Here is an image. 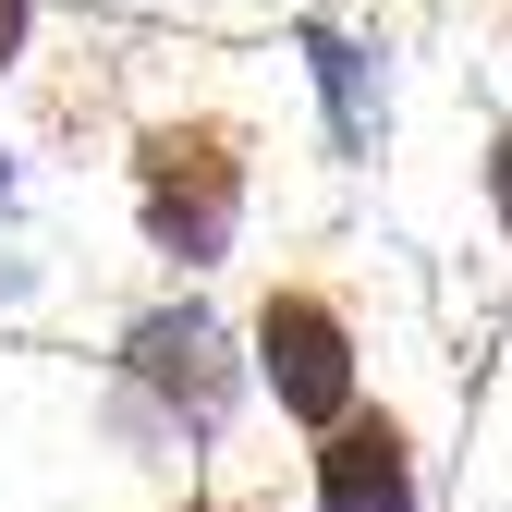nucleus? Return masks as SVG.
<instances>
[{
	"label": "nucleus",
	"instance_id": "5",
	"mask_svg": "<svg viewBox=\"0 0 512 512\" xmlns=\"http://www.w3.org/2000/svg\"><path fill=\"white\" fill-rule=\"evenodd\" d=\"M305 74H317V110H330V147L366 159L378 122H391V74H378V49L342 37V25H305Z\"/></svg>",
	"mask_w": 512,
	"mask_h": 512
},
{
	"label": "nucleus",
	"instance_id": "7",
	"mask_svg": "<svg viewBox=\"0 0 512 512\" xmlns=\"http://www.w3.org/2000/svg\"><path fill=\"white\" fill-rule=\"evenodd\" d=\"M488 208H500V232H512V122L488 135Z\"/></svg>",
	"mask_w": 512,
	"mask_h": 512
},
{
	"label": "nucleus",
	"instance_id": "1",
	"mask_svg": "<svg viewBox=\"0 0 512 512\" xmlns=\"http://www.w3.org/2000/svg\"><path fill=\"white\" fill-rule=\"evenodd\" d=\"M135 232L171 256V269H220V256L244 244V196H256V147L244 122L220 110H171L135 135Z\"/></svg>",
	"mask_w": 512,
	"mask_h": 512
},
{
	"label": "nucleus",
	"instance_id": "8",
	"mask_svg": "<svg viewBox=\"0 0 512 512\" xmlns=\"http://www.w3.org/2000/svg\"><path fill=\"white\" fill-rule=\"evenodd\" d=\"M196 512H208V500H196Z\"/></svg>",
	"mask_w": 512,
	"mask_h": 512
},
{
	"label": "nucleus",
	"instance_id": "3",
	"mask_svg": "<svg viewBox=\"0 0 512 512\" xmlns=\"http://www.w3.org/2000/svg\"><path fill=\"white\" fill-rule=\"evenodd\" d=\"M122 378L183 427V439H220L232 427V391H244V366H232V330L183 293V305H147L135 330H122Z\"/></svg>",
	"mask_w": 512,
	"mask_h": 512
},
{
	"label": "nucleus",
	"instance_id": "4",
	"mask_svg": "<svg viewBox=\"0 0 512 512\" xmlns=\"http://www.w3.org/2000/svg\"><path fill=\"white\" fill-rule=\"evenodd\" d=\"M305 500L317 512H415V427L403 415H342V427H317V452H305Z\"/></svg>",
	"mask_w": 512,
	"mask_h": 512
},
{
	"label": "nucleus",
	"instance_id": "2",
	"mask_svg": "<svg viewBox=\"0 0 512 512\" xmlns=\"http://www.w3.org/2000/svg\"><path fill=\"white\" fill-rule=\"evenodd\" d=\"M256 391H269L293 427H342V415L366 403V354H354L342 293L269 281V305H256Z\"/></svg>",
	"mask_w": 512,
	"mask_h": 512
},
{
	"label": "nucleus",
	"instance_id": "6",
	"mask_svg": "<svg viewBox=\"0 0 512 512\" xmlns=\"http://www.w3.org/2000/svg\"><path fill=\"white\" fill-rule=\"evenodd\" d=\"M25 37H37V0H0V86L25 74Z\"/></svg>",
	"mask_w": 512,
	"mask_h": 512
}]
</instances>
